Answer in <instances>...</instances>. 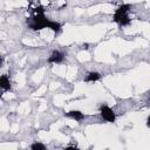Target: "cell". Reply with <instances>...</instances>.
Here are the masks:
<instances>
[{"mask_svg":"<svg viewBox=\"0 0 150 150\" xmlns=\"http://www.w3.org/2000/svg\"><path fill=\"white\" fill-rule=\"evenodd\" d=\"M27 25L33 31H40L42 28H51L52 21L48 20L42 13V14H35L33 18L27 20Z\"/></svg>","mask_w":150,"mask_h":150,"instance_id":"obj_1","label":"cell"},{"mask_svg":"<svg viewBox=\"0 0 150 150\" xmlns=\"http://www.w3.org/2000/svg\"><path fill=\"white\" fill-rule=\"evenodd\" d=\"M130 9V5H122L117 8L114 15V21L117 22L120 26H127L130 23V19L128 17V12Z\"/></svg>","mask_w":150,"mask_h":150,"instance_id":"obj_2","label":"cell"},{"mask_svg":"<svg viewBox=\"0 0 150 150\" xmlns=\"http://www.w3.org/2000/svg\"><path fill=\"white\" fill-rule=\"evenodd\" d=\"M100 111H101V116L103 117L104 121L107 122H115V112L112 111V109H110L108 106H102L101 108H100Z\"/></svg>","mask_w":150,"mask_h":150,"instance_id":"obj_3","label":"cell"},{"mask_svg":"<svg viewBox=\"0 0 150 150\" xmlns=\"http://www.w3.org/2000/svg\"><path fill=\"white\" fill-rule=\"evenodd\" d=\"M64 59H65V55L62 54L61 52L54 51L52 53V55L48 58V62H49V64H61V62L64 61Z\"/></svg>","mask_w":150,"mask_h":150,"instance_id":"obj_4","label":"cell"},{"mask_svg":"<svg viewBox=\"0 0 150 150\" xmlns=\"http://www.w3.org/2000/svg\"><path fill=\"white\" fill-rule=\"evenodd\" d=\"M66 115L68 117H72L74 119L75 121H82L84 119V115H83V112L79 111V110H70L68 112H66Z\"/></svg>","mask_w":150,"mask_h":150,"instance_id":"obj_5","label":"cell"},{"mask_svg":"<svg viewBox=\"0 0 150 150\" xmlns=\"http://www.w3.org/2000/svg\"><path fill=\"white\" fill-rule=\"evenodd\" d=\"M0 86H1V88L4 90L11 89V82H9V79H8L7 75H3V76L0 78Z\"/></svg>","mask_w":150,"mask_h":150,"instance_id":"obj_6","label":"cell"},{"mask_svg":"<svg viewBox=\"0 0 150 150\" xmlns=\"http://www.w3.org/2000/svg\"><path fill=\"white\" fill-rule=\"evenodd\" d=\"M100 79H101V74H100V73H97V72H90V73H88V75L86 76L84 80L87 82H94V81H97Z\"/></svg>","mask_w":150,"mask_h":150,"instance_id":"obj_7","label":"cell"},{"mask_svg":"<svg viewBox=\"0 0 150 150\" xmlns=\"http://www.w3.org/2000/svg\"><path fill=\"white\" fill-rule=\"evenodd\" d=\"M31 148L33 150H45L46 149V147L44 144H41V143H34V144L31 145Z\"/></svg>","mask_w":150,"mask_h":150,"instance_id":"obj_8","label":"cell"},{"mask_svg":"<svg viewBox=\"0 0 150 150\" xmlns=\"http://www.w3.org/2000/svg\"><path fill=\"white\" fill-rule=\"evenodd\" d=\"M82 48H84V49H88V44H84V45L82 46Z\"/></svg>","mask_w":150,"mask_h":150,"instance_id":"obj_9","label":"cell"},{"mask_svg":"<svg viewBox=\"0 0 150 150\" xmlns=\"http://www.w3.org/2000/svg\"><path fill=\"white\" fill-rule=\"evenodd\" d=\"M147 124H148V127H150V116L148 117V123Z\"/></svg>","mask_w":150,"mask_h":150,"instance_id":"obj_10","label":"cell"}]
</instances>
